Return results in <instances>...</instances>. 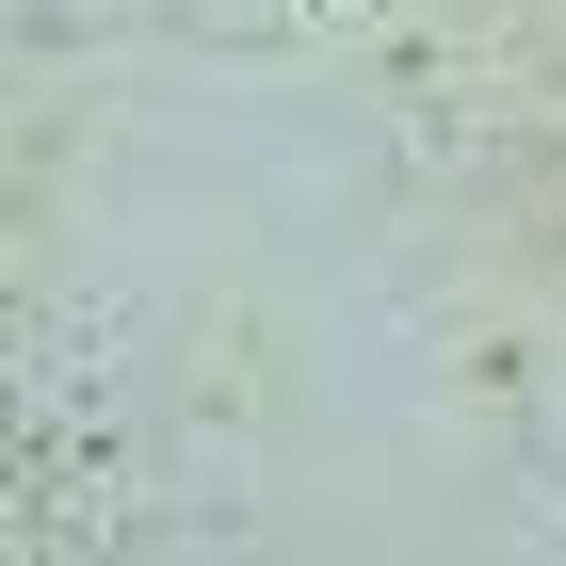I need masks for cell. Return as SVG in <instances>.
<instances>
[{
	"label": "cell",
	"mask_w": 566,
	"mask_h": 566,
	"mask_svg": "<svg viewBox=\"0 0 566 566\" xmlns=\"http://www.w3.org/2000/svg\"><path fill=\"white\" fill-rule=\"evenodd\" d=\"M437 356H453V389H470L485 421H502V405H534V324H518V307H453V324H437Z\"/></svg>",
	"instance_id": "obj_1"
},
{
	"label": "cell",
	"mask_w": 566,
	"mask_h": 566,
	"mask_svg": "<svg viewBox=\"0 0 566 566\" xmlns=\"http://www.w3.org/2000/svg\"><path fill=\"white\" fill-rule=\"evenodd\" d=\"M502 260H518V292L566 307V163H534L518 195H502Z\"/></svg>",
	"instance_id": "obj_2"
},
{
	"label": "cell",
	"mask_w": 566,
	"mask_h": 566,
	"mask_svg": "<svg viewBox=\"0 0 566 566\" xmlns=\"http://www.w3.org/2000/svg\"><path fill=\"white\" fill-rule=\"evenodd\" d=\"M195 405H227V421L260 405V324H243V307H227V324H195Z\"/></svg>",
	"instance_id": "obj_3"
}]
</instances>
